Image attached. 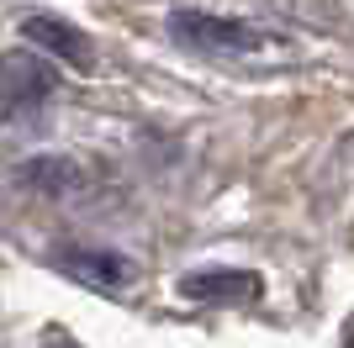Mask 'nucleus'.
Here are the masks:
<instances>
[{
    "label": "nucleus",
    "mask_w": 354,
    "mask_h": 348,
    "mask_svg": "<svg viewBox=\"0 0 354 348\" xmlns=\"http://www.w3.org/2000/svg\"><path fill=\"white\" fill-rule=\"evenodd\" d=\"M169 37L185 48H201V53H254V48H265V32L227 21V16H212V11H175Z\"/></svg>",
    "instance_id": "f257e3e1"
},
{
    "label": "nucleus",
    "mask_w": 354,
    "mask_h": 348,
    "mask_svg": "<svg viewBox=\"0 0 354 348\" xmlns=\"http://www.w3.org/2000/svg\"><path fill=\"white\" fill-rule=\"evenodd\" d=\"M53 69L32 53H0V122L27 116L32 106H43L53 95Z\"/></svg>",
    "instance_id": "f03ea898"
},
{
    "label": "nucleus",
    "mask_w": 354,
    "mask_h": 348,
    "mask_svg": "<svg viewBox=\"0 0 354 348\" xmlns=\"http://www.w3.org/2000/svg\"><path fill=\"white\" fill-rule=\"evenodd\" d=\"M21 37H27L32 48H43V53L74 64V69H90V64H95L90 37L80 27H69V21H59V16H27V21H21Z\"/></svg>",
    "instance_id": "7ed1b4c3"
},
{
    "label": "nucleus",
    "mask_w": 354,
    "mask_h": 348,
    "mask_svg": "<svg viewBox=\"0 0 354 348\" xmlns=\"http://www.w3.org/2000/svg\"><path fill=\"white\" fill-rule=\"evenodd\" d=\"M259 275L249 269H212V275H185L180 296L185 301H212V306H238V301H259Z\"/></svg>",
    "instance_id": "20e7f679"
},
{
    "label": "nucleus",
    "mask_w": 354,
    "mask_h": 348,
    "mask_svg": "<svg viewBox=\"0 0 354 348\" xmlns=\"http://www.w3.org/2000/svg\"><path fill=\"white\" fill-rule=\"evenodd\" d=\"M59 264L90 290H122L133 280V264L122 259V253H111V248H64Z\"/></svg>",
    "instance_id": "39448f33"
},
{
    "label": "nucleus",
    "mask_w": 354,
    "mask_h": 348,
    "mask_svg": "<svg viewBox=\"0 0 354 348\" xmlns=\"http://www.w3.org/2000/svg\"><path fill=\"white\" fill-rule=\"evenodd\" d=\"M21 180H27L32 190H43V195H69V190H80V164L74 159H27L21 164Z\"/></svg>",
    "instance_id": "423d86ee"
}]
</instances>
